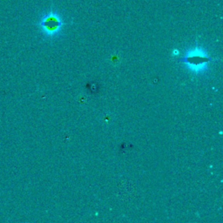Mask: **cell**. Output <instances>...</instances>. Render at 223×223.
<instances>
[{
  "label": "cell",
  "instance_id": "1",
  "mask_svg": "<svg viewBox=\"0 0 223 223\" xmlns=\"http://www.w3.org/2000/svg\"><path fill=\"white\" fill-rule=\"evenodd\" d=\"M38 25L44 34L53 36L59 31L62 23L55 12H49L40 19Z\"/></svg>",
  "mask_w": 223,
  "mask_h": 223
}]
</instances>
